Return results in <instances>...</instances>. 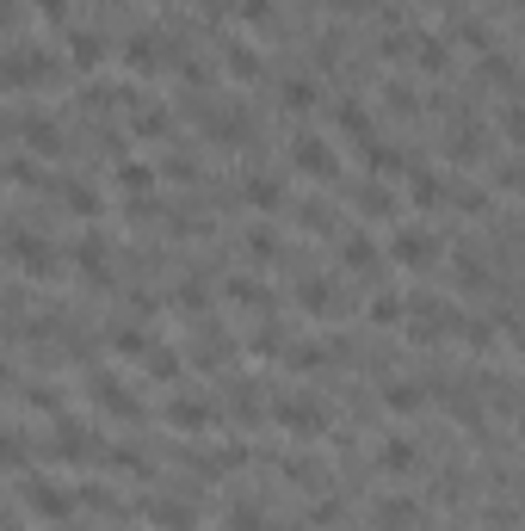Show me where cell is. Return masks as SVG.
<instances>
[{"label": "cell", "instance_id": "6da1fadb", "mask_svg": "<svg viewBox=\"0 0 525 531\" xmlns=\"http://www.w3.org/2000/svg\"><path fill=\"white\" fill-rule=\"evenodd\" d=\"M7 260L25 272V278H56L62 272V254L50 235H31V229H7Z\"/></svg>", "mask_w": 525, "mask_h": 531}, {"label": "cell", "instance_id": "7a4b0ae2", "mask_svg": "<svg viewBox=\"0 0 525 531\" xmlns=\"http://www.w3.org/2000/svg\"><path fill=\"white\" fill-rule=\"evenodd\" d=\"M56 81H62V62H56V56H38V50H13V56H7V87H13V93L56 87Z\"/></svg>", "mask_w": 525, "mask_h": 531}, {"label": "cell", "instance_id": "3957f363", "mask_svg": "<svg viewBox=\"0 0 525 531\" xmlns=\"http://www.w3.org/2000/svg\"><path fill=\"white\" fill-rule=\"evenodd\" d=\"M451 328H464L451 303H439V297H414V303H408V334H414V340H439V334H451Z\"/></svg>", "mask_w": 525, "mask_h": 531}, {"label": "cell", "instance_id": "277c9868", "mask_svg": "<svg viewBox=\"0 0 525 531\" xmlns=\"http://www.w3.org/2000/svg\"><path fill=\"white\" fill-rule=\"evenodd\" d=\"M291 167L303 173V180H334L340 155H334V143H322V136H297V143H291Z\"/></svg>", "mask_w": 525, "mask_h": 531}, {"label": "cell", "instance_id": "5b68a950", "mask_svg": "<svg viewBox=\"0 0 525 531\" xmlns=\"http://www.w3.org/2000/svg\"><path fill=\"white\" fill-rule=\"evenodd\" d=\"M13 130H19V143H25L31 155H62V124H56L50 112H19Z\"/></svg>", "mask_w": 525, "mask_h": 531}, {"label": "cell", "instance_id": "8992f818", "mask_svg": "<svg viewBox=\"0 0 525 531\" xmlns=\"http://www.w3.org/2000/svg\"><path fill=\"white\" fill-rule=\"evenodd\" d=\"M25 507L31 513H38V519H68V513H75V494H68V488H56V482H44V476H25Z\"/></svg>", "mask_w": 525, "mask_h": 531}, {"label": "cell", "instance_id": "52a82bcc", "mask_svg": "<svg viewBox=\"0 0 525 531\" xmlns=\"http://www.w3.org/2000/svg\"><path fill=\"white\" fill-rule=\"evenodd\" d=\"M390 260L420 272V266H433V260H439V241H433L427 229H396V235H390Z\"/></svg>", "mask_w": 525, "mask_h": 531}, {"label": "cell", "instance_id": "ba28073f", "mask_svg": "<svg viewBox=\"0 0 525 531\" xmlns=\"http://www.w3.org/2000/svg\"><path fill=\"white\" fill-rule=\"evenodd\" d=\"M167 427L173 433H210L217 427V408H210L204 396H173L167 402Z\"/></svg>", "mask_w": 525, "mask_h": 531}, {"label": "cell", "instance_id": "9c48e42d", "mask_svg": "<svg viewBox=\"0 0 525 531\" xmlns=\"http://www.w3.org/2000/svg\"><path fill=\"white\" fill-rule=\"evenodd\" d=\"M272 414H278V427H285V433H322L328 427V414H322V402H315V396H285Z\"/></svg>", "mask_w": 525, "mask_h": 531}, {"label": "cell", "instance_id": "30bf717a", "mask_svg": "<svg viewBox=\"0 0 525 531\" xmlns=\"http://www.w3.org/2000/svg\"><path fill=\"white\" fill-rule=\"evenodd\" d=\"M143 519H149L155 531H198V507H192V501H167V494L143 501Z\"/></svg>", "mask_w": 525, "mask_h": 531}, {"label": "cell", "instance_id": "8fae6325", "mask_svg": "<svg viewBox=\"0 0 525 531\" xmlns=\"http://www.w3.org/2000/svg\"><path fill=\"white\" fill-rule=\"evenodd\" d=\"M68 254H75L81 278H93V285H112V247H105L99 235H81L75 247H68Z\"/></svg>", "mask_w": 525, "mask_h": 531}, {"label": "cell", "instance_id": "7c38bea8", "mask_svg": "<svg viewBox=\"0 0 525 531\" xmlns=\"http://www.w3.org/2000/svg\"><path fill=\"white\" fill-rule=\"evenodd\" d=\"M241 198H248V204L260 210V217H272V210H285V180H278V173H248Z\"/></svg>", "mask_w": 525, "mask_h": 531}, {"label": "cell", "instance_id": "4fadbf2b", "mask_svg": "<svg viewBox=\"0 0 525 531\" xmlns=\"http://www.w3.org/2000/svg\"><path fill=\"white\" fill-rule=\"evenodd\" d=\"M93 402H99V408H112V414H124V420H136V414H143V408H136V396H130V389H124L118 377H105V371L93 377Z\"/></svg>", "mask_w": 525, "mask_h": 531}, {"label": "cell", "instance_id": "5bb4252c", "mask_svg": "<svg viewBox=\"0 0 525 531\" xmlns=\"http://www.w3.org/2000/svg\"><path fill=\"white\" fill-rule=\"evenodd\" d=\"M371 525L377 531H408L414 525V501H408V494H383V501L371 507Z\"/></svg>", "mask_w": 525, "mask_h": 531}, {"label": "cell", "instance_id": "9a60e30c", "mask_svg": "<svg viewBox=\"0 0 525 531\" xmlns=\"http://www.w3.org/2000/svg\"><path fill=\"white\" fill-rule=\"evenodd\" d=\"M105 56H112V44H105L99 31H68V62L75 68H99Z\"/></svg>", "mask_w": 525, "mask_h": 531}, {"label": "cell", "instance_id": "2e32d148", "mask_svg": "<svg viewBox=\"0 0 525 531\" xmlns=\"http://www.w3.org/2000/svg\"><path fill=\"white\" fill-rule=\"evenodd\" d=\"M340 266H346V272H371V266H377V241H371L365 229L340 235Z\"/></svg>", "mask_w": 525, "mask_h": 531}, {"label": "cell", "instance_id": "e0dca14e", "mask_svg": "<svg viewBox=\"0 0 525 531\" xmlns=\"http://www.w3.org/2000/svg\"><path fill=\"white\" fill-rule=\"evenodd\" d=\"M50 192L62 198L68 217H99V192H93V186H81V180H56Z\"/></svg>", "mask_w": 525, "mask_h": 531}, {"label": "cell", "instance_id": "ac0fdd59", "mask_svg": "<svg viewBox=\"0 0 525 531\" xmlns=\"http://www.w3.org/2000/svg\"><path fill=\"white\" fill-rule=\"evenodd\" d=\"M414 457H420L414 439H383V445H377V470H383V476H408Z\"/></svg>", "mask_w": 525, "mask_h": 531}, {"label": "cell", "instance_id": "d6986e66", "mask_svg": "<svg viewBox=\"0 0 525 531\" xmlns=\"http://www.w3.org/2000/svg\"><path fill=\"white\" fill-rule=\"evenodd\" d=\"M445 186H451V180H439L433 167H408V198H414V204H427V210L445 204Z\"/></svg>", "mask_w": 525, "mask_h": 531}, {"label": "cell", "instance_id": "ffe728a7", "mask_svg": "<svg viewBox=\"0 0 525 531\" xmlns=\"http://www.w3.org/2000/svg\"><path fill=\"white\" fill-rule=\"evenodd\" d=\"M334 124H340L346 136H353V143H377V136H371V112H365L359 99H340V112H334Z\"/></svg>", "mask_w": 525, "mask_h": 531}, {"label": "cell", "instance_id": "44dd1931", "mask_svg": "<svg viewBox=\"0 0 525 531\" xmlns=\"http://www.w3.org/2000/svg\"><path fill=\"white\" fill-rule=\"evenodd\" d=\"M118 186H124L130 198H143V192L155 186V167H149V161H136V155H124V161H118Z\"/></svg>", "mask_w": 525, "mask_h": 531}, {"label": "cell", "instance_id": "7402d4cb", "mask_svg": "<svg viewBox=\"0 0 525 531\" xmlns=\"http://www.w3.org/2000/svg\"><path fill=\"white\" fill-rule=\"evenodd\" d=\"M371 322H377V328L408 322V297H402V291H377V297H371Z\"/></svg>", "mask_w": 525, "mask_h": 531}, {"label": "cell", "instance_id": "603a6c76", "mask_svg": "<svg viewBox=\"0 0 525 531\" xmlns=\"http://www.w3.org/2000/svg\"><path fill=\"white\" fill-rule=\"evenodd\" d=\"M223 68H229L235 81H260V50L254 44H229L223 50Z\"/></svg>", "mask_w": 525, "mask_h": 531}, {"label": "cell", "instance_id": "cb8c5ba5", "mask_svg": "<svg viewBox=\"0 0 525 531\" xmlns=\"http://www.w3.org/2000/svg\"><path fill=\"white\" fill-rule=\"evenodd\" d=\"M130 136H143V143H161V136H167V112H161V105H136Z\"/></svg>", "mask_w": 525, "mask_h": 531}, {"label": "cell", "instance_id": "d4e9b609", "mask_svg": "<svg viewBox=\"0 0 525 531\" xmlns=\"http://www.w3.org/2000/svg\"><path fill=\"white\" fill-rule=\"evenodd\" d=\"M124 62H130V75H155L161 44H155V38H130V44H124Z\"/></svg>", "mask_w": 525, "mask_h": 531}, {"label": "cell", "instance_id": "484cf974", "mask_svg": "<svg viewBox=\"0 0 525 531\" xmlns=\"http://www.w3.org/2000/svg\"><path fill=\"white\" fill-rule=\"evenodd\" d=\"M445 155L451 161H476L482 155V124H458V130H451V143H445Z\"/></svg>", "mask_w": 525, "mask_h": 531}, {"label": "cell", "instance_id": "4316f807", "mask_svg": "<svg viewBox=\"0 0 525 531\" xmlns=\"http://www.w3.org/2000/svg\"><path fill=\"white\" fill-rule=\"evenodd\" d=\"M229 303H248V309H272V291L260 285V278H229Z\"/></svg>", "mask_w": 525, "mask_h": 531}, {"label": "cell", "instance_id": "83f0119b", "mask_svg": "<svg viewBox=\"0 0 525 531\" xmlns=\"http://www.w3.org/2000/svg\"><path fill=\"white\" fill-rule=\"evenodd\" d=\"M420 402H427L420 383H383V408H390V414H414Z\"/></svg>", "mask_w": 525, "mask_h": 531}, {"label": "cell", "instance_id": "f1b7e54d", "mask_svg": "<svg viewBox=\"0 0 525 531\" xmlns=\"http://www.w3.org/2000/svg\"><path fill=\"white\" fill-rule=\"evenodd\" d=\"M143 371H149L155 383H173V377H180V352H167V346H149V352H143Z\"/></svg>", "mask_w": 525, "mask_h": 531}, {"label": "cell", "instance_id": "f546056e", "mask_svg": "<svg viewBox=\"0 0 525 531\" xmlns=\"http://www.w3.org/2000/svg\"><path fill=\"white\" fill-rule=\"evenodd\" d=\"M278 99H285V112H309V105H315V81L309 75H291L285 87H278Z\"/></svg>", "mask_w": 525, "mask_h": 531}, {"label": "cell", "instance_id": "4dcf8cb0", "mask_svg": "<svg viewBox=\"0 0 525 531\" xmlns=\"http://www.w3.org/2000/svg\"><path fill=\"white\" fill-rule=\"evenodd\" d=\"M297 303L322 315V309H334V285H328V278H303V285H297Z\"/></svg>", "mask_w": 525, "mask_h": 531}, {"label": "cell", "instance_id": "1f68e13d", "mask_svg": "<svg viewBox=\"0 0 525 531\" xmlns=\"http://www.w3.org/2000/svg\"><path fill=\"white\" fill-rule=\"evenodd\" d=\"M353 204L365 210V217H390V210H396V198L383 192V186H359V192H353Z\"/></svg>", "mask_w": 525, "mask_h": 531}, {"label": "cell", "instance_id": "d6a6232c", "mask_svg": "<svg viewBox=\"0 0 525 531\" xmlns=\"http://www.w3.org/2000/svg\"><path fill=\"white\" fill-rule=\"evenodd\" d=\"M365 161H371V173H383V180H390V173H402V149H383V143H365Z\"/></svg>", "mask_w": 525, "mask_h": 531}, {"label": "cell", "instance_id": "836d02e7", "mask_svg": "<svg viewBox=\"0 0 525 531\" xmlns=\"http://www.w3.org/2000/svg\"><path fill=\"white\" fill-rule=\"evenodd\" d=\"M297 217H303V229H315V235H328V229H334V210H328L322 198H309V204L297 210Z\"/></svg>", "mask_w": 525, "mask_h": 531}, {"label": "cell", "instance_id": "e575fe53", "mask_svg": "<svg viewBox=\"0 0 525 531\" xmlns=\"http://www.w3.org/2000/svg\"><path fill=\"white\" fill-rule=\"evenodd\" d=\"M458 285H464V291H488V278H482L476 254H458Z\"/></svg>", "mask_w": 525, "mask_h": 531}, {"label": "cell", "instance_id": "d590c367", "mask_svg": "<svg viewBox=\"0 0 525 531\" xmlns=\"http://www.w3.org/2000/svg\"><path fill=\"white\" fill-rule=\"evenodd\" d=\"M229 531H266V519H260V507H229V519H223Z\"/></svg>", "mask_w": 525, "mask_h": 531}, {"label": "cell", "instance_id": "8d00e7d4", "mask_svg": "<svg viewBox=\"0 0 525 531\" xmlns=\"http://www.w3.org/2000/svg\"><path fill=\"white\" fill-rule=\"evenodd\" d=\"M445 204H458V210H482V204H488V192H476V186H445Z\"/></svg>", "mask_w": 525, "mask_h": 531}, {"label": "cell", "instance_id": "74e56055", "mask_svg": "<svg viewBox=\"0 0 525 531\" xmlns=\"http://www.w3.org/2000/svg\"><path fill=\"white\" fill-rule=\"evenodd\" d=\"M383 105H390V112H414V87H402V81H390V87H383Z\"/></svg>", "mask_w": 525, "mask_h": 531}, {"label": "cell", "instance_id": "f35d334b", "mask_svg": "<svg viewBox=\"0 0 525 531\" xmlns=\"http://www.w3.org/2000/svg\"><path fill=\"white\" fill-rule=\"evenodd\" d=\"M248 254H254V260H272V254H278V235H272V229H254V235H248Z\"/></svg>", "mask_w": 525, "mask_h": 531}, {"label": "cell", "instance_id": "ab89813d", "mask_svg": "<svg viewBox=\"0 0 525 531\" xmlns=\"http://www.w3.org/2000/svg\"><path fill=\"white\" fill-rule=\"evenodd\" d=\"M285 482H297V488H315V482H322V476L309 470V457H291V464H285Z\"/></svg>", "mask_w": 525, "mask_h": 531}, {"label": "cell", "instance_id": "60d3db41", "mask_svg": "<svg viewBox=\"0 0 525 531\" xmlns=\"http://www.w3.org/2000/svg\"><path fill=\"white\" fill-rule=\"evenodd\" d=\"M180 303H186V309H204V303H210V285H204V278H186V285H180Z\"/></svg>", "mask_w": 525, "mask_h": 531}, {"label": "cell", "instance_id": "b9f144b4", "mask_svg": "<svg viewBox=\"0 0 525 531\" xmlns=\"http://www.w3.org/2000/svg\"><path fill=\"white\" fill-rule=\"evenodd\" d=\"M501 130L513 136V143H525V105H507V112H501Z\"/></svg>", "mask_w": 525, "mask_h": 531}, {"label": "cell", "instance_id": "7bdbcfd3", "mask_svg": "<svg viewBox=\"0 0 525 531\" xmlns=\"http://www.w3.org/2000/svg\"><path fill=\"white\" fill-rule=\"evenodd\" d=\"M241 19H248V25H272V0H241Z\"/></svg>", "mask_w": 525, "mask_h": 531}, {"label": "cell", "instance_id": "ee69618b", "mask_svg": "<svg viewBox=\"0 0 525 531\" xmlns=\"http://www.w3.org/2000/svg\"><path fill=\"white\" fill-rule=\"evenodd\" d=\"M482 75L488 81H513V62L507 56H482Z\"/></svg>", "mask_w": 525, "mask_h": 531}, {"label": "cell", "instance_id": "f6af8a7d", "mask_svg": "<svg viewBox=\"0 0 525 531\" xmlns=\"http://www.w3.org/2000/svg\"><path fill=\"white\" fill-rule=\"evenodd\" d=\"M458 38H464V44H470V50H482V44H488V31H482V25H476V19H464V25H458Z\"/></svg>", "mask_w": 525, "mask_h": 531}, {"label": "cell", "instance_id": "bcb514c9", "mask_svg": "<svg viewBox=\"0 0 525 531\" xmlns=\"http://www.w3.org/2000/svg\"><path fill=\"white\" fill-rule=\"evenodd\" d=\"M31 7H38V13H44V19H56V25H62V19H68V7H62V0H31Z\"/></svg>", "mask_w": 525, "mask_h": 531}, {"label": "cell", "instance_id": "7dc6e473", "mask_svg": "<svg viewBox=\"0 0 525 531\" xmlns=\"http://www.w3.org/2000/svg\"><path fill=\"white\" fill-rule=\"evenodd\" d=\"M501 186L507 192H525V167H501Z\"/></svg>", "mask_w": 525, "mask_h": 531}, {"label": "cell", "instance_id": "c3c4849f", "mask_svg": "<svg viewBox=\"0 0 525 531\" xmlns=\"http://www.w3.org/2000/svg\"><path fill=\"white\" fill-rule=\"evenodd\" d=\"M7 531H25V525H19V519H13V525H7Z\"/></svg>", "mask_w": 525, "mask_h": 531}, {"label": "cell", "instance_id": "681fc988", "mask_svg": "<svg viewBox=\"0 0 525 531\" xmlns=\"http://www.w3.org/2000/svg\"><path fill=\"white\" fill-rule=\"evenodd\" d=\"M507 7H525V0H507Z\"/></svg>", "mask_w": 525, "mask_h": 531}, {"label": "cell", "instance_id": "f907efd6", "mask_svg": "<svg viewBox=\"0 0 525 531\" xmlns=\"http://www.w3.org/2000/svg\"><path fill=\"white\" fill-rule=\"evenodd\" d=\"M451 531H464V525H451Z\"/></svg>", "mask_w": 525, "mask_h": 531}]
</instances>
